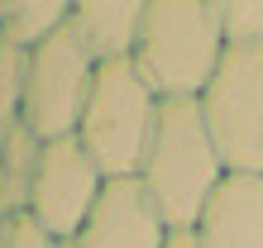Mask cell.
<instances>
[{
	"mask_svg": "<svg viewBox=\"0 0 263 248\" xmlns=\"http://www.w3.org/2000/svg\"><path fill=\"white\" fill-rule=\"evenodd\" d=\"M225 177L230 172L215 153L201 100H163L153 143L144 153V167H139V186L163 210L167 229H196L206 200Z\"/></svg>",
	"mask_w": 263,
	"mask_h": 248,
	"instance_id": "cell-1",
	"label": "cell"
},
{
	"mask_svg": "<svg viewBox=\"0 0 263 248\" xmlns=\"http://www.w3.org/2000/svg\"><path fill=\"white\" fill-rule=\"evenodd\" d=\"M225 48L211 0H148L134 67L158 100H201Z\"/></svg>",
	"mask_w": 263,
	"mask_h": 248,
	"instance_id": "cell-2",
	"label": "cell"
},
{
	"mask_svg": "<svg viewBox=\"0 0 263 248\" xmlns=\"http://www.w3.org/2000/svg\"><path fill=\"white\" fill-rule=\"evenodd\" d=\"M158 110H163V100L153 96V86L139 76L134 62L96 67L82 124H77V143L86 148V158L101 167L105 181L139 177L153 129H158Z\"/></svg>",
	"mask_w": 263,
	"mask_h": 248,
	"instance_id": "cell-3",
	"label": "cell"
},
{
	"mask_svg": "<svg viewBox=\"0 0 263 248\" xmlns=\"http://www.w3.org/2000/svg\"><path fill=\"white\" fill-rule=\"evenodd\" d=\"M91 81H96V57L86 53L67 19L48 43H39L24 57V129L39 143L77 138Z\"/></svg>",
	"mask_w": 263,
	"mask_h": 248,
	"instance_id": "cell-4",
	"label": "cell"
},
{
	"mask_svg": "<svg viewBox=\"0 0 263 248\" xmlns=\"http://www.w3.org/2000/svg\"><path fill=\"white\" fill-rule=\"evenodd\" d=\"M201 115L225 172L263 177V48H225Z\"/></svg>",
	"mask_w": 263,
	"mask_h": 248,
	"instance_id": "cell-5",
	"label": "cell"
},
{
	"mask_svg": "<svg viewBox=\"0 0 263 248\" xmlns=\"http://www.w3.org/2000/svg\"><path fill=\"white\" fill-rule=\"evenodd\" d=\"M101 191H105V177H101V167L86 158V148L77 143V138H58V143L39 148L24 215L43 234H53L58 243H72L82 234L86 215L96 210Z\"/></svg>",
	"mask_w": 263,
	"mask_h": 248,
	"instance_id": "cell-6",
	"label": "cell"
},
{
	"mask_svg": "<svg viewBox=\"0 0 263 248\" xmlns=\"http://www.w3.org/2000/svg\"><path fill=\"white\" fill-rule=\"evenodd\" d=\"M167 239H173V229H167L163 210L139 186V177H129V181H105L96 210L86 215L72 248H167Z\"/></svg>",
	"mask_w": 263,
	"mask_h": 248,
	"instance_id": "cell-7",
	"label": "cell"
},
{
	"mask_svg": "<svg viewBox=\"0 0 263 248\" xmlns=\"http://www.w3.org/2000/svg\"><path fill=\"white\" fill-rule=\"evenodd\" d=\"M192 234L201 248H263V177L230 172Z\"/></svg>",
	"mask_w": 263,
	"mask_h": 248,
	"instance_id": "cell-8",
	"label": "cell"
},
{
	"mask_svg": "<svg viewBox=\"0 0 263 248\" xmlns=\"http://www.w3.org/2000/svg\"><path fill=\"white\" fill-rule=\"evenodd\" d=\"M144 10L148 0H77L72 5V29L86 43V53L105 62H134L139 34H144Z\"/></svg>",
	"mask_w": 263,
	"mask_h": 248,
	"instance_id": "cell-9",
	"label": "cell"
},
{
	"mask_svg": "<svg viewBox=\"0 0 263 248\" xmlns=\"http://www.w3.org/2000/svg\"><path fill=\"white\" fill-rule=\"evenodd\" d=\"M72 19V0H10L0 10V38L20 53H34Z\"/></svg>",
	"mask_w": 263,
	"mask_h": 248,
	"instance_id": "cell-10",
	"label": "cell"
},
{
	"mask_svg": "<svg viewBox=\"0 0 263 248\" xmlns=\"http://www.w3.org/2000/svg\"><path fill=\"white\" fill-rule=\"evenodd\" d=\"M24 57L29 53L0 38V138L24 124Z\"/></svg>",
	"mask_w": 263,
	"mask_h": 248,
	"instance_id": "cell-11",
	"label": "cell"
},
{
	"mask_svg": "<svg viewBox=\"0 0 263 248\" xmlns=\"http://www.w3.org/2000/svg\"><path fill=\"white\" fill-rule=\"evenodd\" d=\"M230 48H263V0H211Z\"/></svg>",
	"mask_w": 263,
	"mask_h": 248,
	"instance_id": "cell-12",
	"label": "cell"
},
{
	"mask_svg": "<svg viewBox=\"0 0 263 248\" xmlns=\"http://www.w3.org/2000/svg\"><path fill=\"white\" fill-rule=\"evenodd\" d=\"M0 248H72V243H58L53 234H43L29 215H14L0 224Z\"/></svg>",
	"mask_w": 263,
	"mask_h": 248,
	"instance_id": "cell-13",
	"label": "cell"
},
{
	"mask_svg": "<svg viewBox=\"0 0 263 248\" xmlns=\"http://www.w3.org/2000/svg\"><path fill=\"white\" fill-rule=\"evenodd\" d=\"M167 248H201L192 229H173V239H167Z\"/></svg>",
	"mask_w": 263,
	"mask_h": 248,
	"instance_id": "cell-14",
	"label": "cell"
},
{
	"mask_svg": "<svg viewBox=\"0 0 263 248\" xmlns=\"http://www.w3.org/2000/svg\"><path fill=\"white\" fill-rule=\"evenodd\" d=\"M0 224H5V215H0Z\"/></svg>",
	"mask_w": 263,
	"mask_h": 248,
	"instance_id": "cell-15",
	"label": "cell"
}]
</instances>
